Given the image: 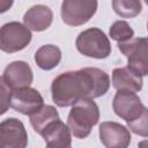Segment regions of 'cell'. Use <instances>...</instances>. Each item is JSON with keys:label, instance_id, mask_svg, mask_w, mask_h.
<instances>
[{"label": "cell", "instance_id": "6da1fadb", "mask_svg": "<svg viewBox=\"0 0 148 148\" xmlns=\"http://www.w3.org/2000/svg\"><path fill=\"white\" fill-rule=\"evenodd\" d=\"M110 88L109 74L97 67L68 71L56 76L51 84L52 101L59 108L74 105L79 99L104 96Z\"/></svg>", "mask_w": 148, "mask_h": 148}, {"label": "cell", "instance_id": "7a4b0ae2", "mask_svg": "<svg viewBox=\"0 0 148 148\" xmlns=\"http://www.w3.org/2000/svg\"><path fill=\"white\" fill-rule=\"evenodd\" d=\"M98 105L94 102V99L82 98L72 105L66 125L75 138L84 139L90 134L91 128L98 123Z\"/></svg>", "mask_w": 148, "mask_h": 148}, {"label": "cell", "instance_id": "3957f363", "mask_svg": "<svg viewBox=\"0 0 148 148\" xmlns=\"http://www.w3.org/2000/svg\"><path fill=\"white\" fill-rule=\"evenodd\" d=\"M77 51L89 58L105 59L111 54L109 37L99 28H89L81 31L75 40Z\"/></svg>", "mask_w": 148, "mask_h": 148}, {"label": "cell", "instance_id": "277c9868", "mask_svg": "<svg viewBox=\"0 0 148 148\" xmlns=\"http://www.w3.org/2000/svg\"><path fill=\"white\" fill-rule=\"evenodd\" d=\"M112 109L118 117L126 120L127 126L148 116L147 108L134 92L117 91L112 101Z\"/></svg>", "mask_w": 148, "mask_h": 148}, {"label": "cell", "instance_id": "5b68a950", "mask_svg": "<svg viewBox=\"0 0 148 148\" xmlns=\"http://www.w3.org/2000/svg\"><path fill=\"white\" fill-rule=\"evenodd\" d=\"M147 45L146 37H133L127 42L118 43L119 51L127 58V68L140 76L148 74Z\"/></svg>", "mask_w": 148, "mask_h": 148}, {"label": "cell", "instance_id": "8992f818", "mask_svg": "<svg viewBox=\"0 0 148 148\" xmlns=\"http://www.w3.org/2000/svg\"><path fill=\"white\" fill-rule=\"evenodd\" d=\"M31 39V31L20 22L13 21L0 27V50L6 53H15L25 49Z\"/></svg>", "mask_w": 148, "mask_h": 148}, {"label": "cell", "instance_id": "52a82bcc", "mask_svg": "<svg viewBox=\"0 0 148 148\" xmlns=\"http://www.w3.org/2000/svg\"><path fill=\"white\" fill-rule=\"evenodd\" d=\"M97 6L95 0H64L60 8L62 22L71 27L83 25L95 15Z\"/></svg>", "mask_w": 148, "mask_h": 148}, {"label": "cell", "instance_id": "ba28073f", "mask_svg": "<svg viewBox=\"0 0 148 148\" xmlns=\"http://www.w3.org/2000/svg\"><path fill=\"white\" fill-rule=\"evenodd\" d=\"M28 133L23 123L14 117L0 123V148H27Z\"/></svg>", "mask_w": 148, "mask_h": 148}, {"label": "cell", "instance_id": "9c48e42d", "mask_svg": "<svg viewBox=\"0 0 148 148\" xmlns=\"http://www.w3.org/2000/svg\"><path fill=\"white\" fill-rule=\"evenodd\" d=\"M43 105V96L35 88L24 87L12 91L10 108L22 114L31 116L35 112H37Z\"/></svg>", "mask_w": 148, "mask_h": 148}, {"label": "cell", "instance_id": "30bf717a", "mask_svg": "<svg viewBox=\"0 0 148 148\" xmlns=\"http://www.w3.org/2000/svg\"><path fill=\"white\" fill-rule=\"evenodd\" d=\"M98 134L105 148H128L132 139L130 130L116 121H103Z\"/></svg>", "mask_w": 148, "mask_h": 148}, {"label": "cell", "instance_id": "8fae6325", "mask_svg": "<svg viewBox=\"0 0 148 148\" xmlns=\"http://www.w3.org/2000/svg\"><path fill=\"white\" fill-rule=\"evenodd\" d=\"M6 84L12 89L30 87L34 81V73L30 65L23 60H16L7 65L2 75Z\"/></svg>", "mask_w": 148, "mask_h": 148}, {"label": "cell", "instance_id": "7c38bea8", "mask_svg": "<svg viewBox=\"0 0 148 148\" xmlns=\"http://www.w3.org/2000/svg\"><path fill=\"white\" fill-rule=\"evenodd\" d=\"M46 148H72V133L60 119L51 123L40 133Z\"/></svg>", "mask_w": 148, "mask_h": 148}, {"label": "cell", "instance_id": "4fadbf2b", "mask_svg": "<svg viewBox=\"0 0 148 148\" xmlns=\"http://www.w3.org/2000/svg\"><path fill=\"white\" fill-rule=\"evenodd\" d=\"M53 13L50 7L45 5H35L30 7L23 15L24 25L31 31H44L52 24Z\"/></svg>", "mask_w": 148, "mask_h": 148}, {"label": "cell", "instance_id": "5bb4252c", "mask_svg": "<svg viewBox=\"0 0 148 148\" xmlns=\"http://www.w3.org/2000/svg\"><path fill=\"white\" fill-rule=\"evenodd\" d=\"M142 76L127 67H118L112 71V86L117 91L139 92L142 89Z\"/></svg>", "mask_w": 148, "mask_h": 148}, {"label": "cell", "instance_id": "9a60e30c", "mask_svg": "<svg viewBox=\"0 0 148 148\" xmlns=\"http://www.w3.org/2000/svg\"><path fill=\"white\" fill-rule=\"evenodd\" d=\"M61 61V50L53 44L40 46L35 52V62L43 71H51L56 68Z\"/></svg>", "mask_w": 148, "mask_h": 148}, {"label": "cell", "instance_id": "2e32d148", "mask_svg": "<svg viewBox=\"0 0 148 148\" xmlns=\"http://www.w3.org/2000/svg\"><path fill=\"white\" fill-rule=\"evenodd\" d=\"M29 117L32 128L38 134H40L51 123L60 119L59 113L53 105H43L37 112H35Z\"/></svg>", "mask_w": 148, "mask_h": 148}, {"label": "cell", "instance_id": "e0dca14e", "mask_svg": "<svg viewBox=\"0 0 148 148\" xmlns=\"http://www.w3.org/2000/svg\"><path fill=\"white\" fill-rule=\"evenodd\" d=\"M112 8L114 13L120 17L131 18L141 13L142 3L138 0H113Z\"/></svg>", "mask_w": 148, "mask_h": 148}, {"label": "cell", "instance_id": "ac0fdd59", "mask_svg": "<svg viewBox=\"0 0 148 148\" xmlns=\"http://www.w3.org/2000/svg\"><path fill=\"white\" fill-rule=\"evenodd\" d=\"M109 35H110L111 39H113L118 43H123V42H127L134 37V30L126 21L119 20V21H116L110 27Z\"/></svg>", "mask_w": 148, "mask_h": 148}, {"label": "cell", "instance_id": "d6986e66", "mask_svg": "<svg viewBox=\"0 0 148 148\" xmlns=\"http://www.w3.org/2000/svg\"><path fill=\"white\" fill-rule=\"evenodd\" d=\"M12 89L6 84L2 76H0V116L5 114L10 106Z\"/></svg>", "mask_w": 148, "mask_h": 148}, {"label": "cell", "instance_id": "ffe728a7", "mask_svg": "<svg viewBox=\"0 0 148 148\" xmlns=\"http://www.w3.org/2000/svg\"><path fill=\"white\" fill-rule=\"evenodd\" d=\"M13 1L12 0H0V14L6 13L7 10L10 9V7L13 6Z\"/></svg>", "mask_w": 148, "mask_h": 148}]
</instances>
